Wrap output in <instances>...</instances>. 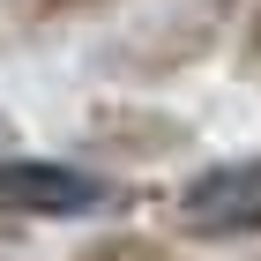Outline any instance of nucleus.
Instances as JSON below:
<instances>
[{
    "label": "nucleus",
    "instance_id": "f257e3e1",
    "mask_svg": "<svg viewBox=\"0 0 261 261\" xmlns=\"http://www.w3.org/2000/svg\"><path fill=\"white\" fill-rule=\"evenodd\" d=\"M172 224H179L187 239H209V246L261 239V157L201 164L194 179L172 194Z\"/></svg>",
    "mask_w": 261,
    "mask_h": 261
},
{
    "label": "nucleus",
    "instance_id": "f03ea898",
    "mask_svg": "<svg viewBox=\"0 0 261 261\" xmlns=\"http://www.w3.org/2000/svg\"><path fill=\"white\" fill-rule=\"evenodd\" d=\"M105 201H120V187L82 172L60 157H0V217H90Z\"/></svg>",
    "mask_w": 261,
    "mask_h": 261
},
{
    "label": "nucleus",
    "instance_id": "7ed1b4c3",
    "mask_svg": "<svg viewBox=\"0 0 261 261\" xmlns=\"http://www.w3.org/2000/svg\"><path fill=\"white\" fill-rule=\"evenodd\" d=\"M90 127H120V135H105V142H120L127 157H164V149L187 142V127L172 112H142V105H97Z\"/></svg>",
    "mask_w": 261,
    "mask_h": 261
},
{
    "label": "nucleus",
    "instance_id": "39448f33",
    "mask_svg": "<svg viewBox=\"0 0 261 261\" xmlns=\"http://www.w3.org/2000/svg\"><path fill=\"white\" fill-rule=\"evenodd\" d=\"M246 261H261V254H246Z\"/></svg>",
    "mask_w": 261,
    "mask_h": 261
},
{
    "label": "nucleus",
    "instance_id": "20e7f679",
    "mask_svg": "<svg viewBox=\"0 0 261 261\" xmlns=\"http://www.w3.org/2000/svg\"><path fill=\"white\" fill-rule=\"evenodd\" d=\"M67 261H179V254H172L164 239H149V231H105V239H90Z\"/></svg>",
    "mask_w": 261,
    "mask_h": 261
}]
</instances>
